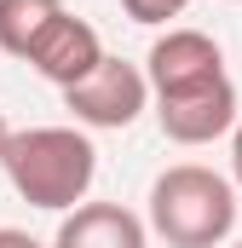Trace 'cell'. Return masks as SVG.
I'll return each mask as SVG.
<instances>
[{
  "instance_id": "3",
  "label": "cell",
  "mask_w": 242,
  "mask_h": 248,
  "mask_svg": "<svg viewBox=\"0 0 242 248\" xmlns=\"http://www.w3.org/2000/svg\"><path fill=\"white\" fill-rule=\"evenodd\" d=\"M63 110L75 116L81 127H104V133H121V127H133L144 110H150V81H144V69L127 58H98V69L87 75V81H75V87H63Z\"/></svg>"
},
{
  "instance_id": "9",
  "label": "cell",
  "mask_w": 242,
  "mask_h": 248,
  "mask_svg": "<svg viewBox=\"0 0 242 248\" xmlns=\"http://www.w3.org/2000/svg\"><path fill=\"white\" fill-rule=\"evenodd\" d=\"M190 0H121V12L133 17V23H167V17H179Z\"/></svg>"
},
{
  "instance_id": "6",
  "label": "cell",
  "mask_w": 242,
  "mask_h": 248,
  "mask_svg": "<svg viewBox=\"0 0 242 248\" xmlns=\"http://www.w3.org/2000/svg\"><path fill=\"white\" fill-rule=\"evenodd\" d=\"M98 58H104V41H98V29L87 23V17H69V12H58L46 29H41V41L29 46V69L35 75H46L52 87H75V81H87L92 69H98Z\"/></svg>"
},
{
  "instance_id": "7",
  "label": "cell",
  "mask_w": 242,
  "mask_h": 248,
  "mask_svg": "<svg viewBox=\"0 0 242 248\" xmlns=\"http://www.w3.org/2000/svg\"><path fill=\"white\" fill-rule=\"evenodd\" d=\"M52 248H150V231L121 202H81L63 214Z\"/></svg>"
},
{
  "instance_id": "1",
  "label": "cell",
  "mask_w": 242,
  "mask_h": 248,
  "mask_svg": "<svg viewBox=\"0 0 242 248\" xmlns=\"http://www.w3.org/2000/svg\"><path fill=\"white\" fill-rule=\"evenodd\" d=\"M0 173L29 208L69 214L87 202V190L98 179V150L81 127H23V133H12Z\"/></svg>"
},
{
  "instance_id": "11",
  "label": "cell",
  "mask_w": 242,
  "mask_h": 248,
  "mask_svg": "<svg viewBox=\"0 0 242 248\" xmlns=\"http://www.w3.org/2000/svg\"><path fill=\"white\" fill-rule=\"evenodd\" d=\"M231 185H242V116L231 127Z\"/></svg>"
},
{
  "instance_id": "8",
  "label": "cell",
  "mask_w": 242,
  "mask_h": 248,
  "mask_svg": "<svg viewBox=\"0 0 242 248\" xmlns=\"http://www.w3.org/2000/svg\"><path fill=\"white\" fill-rule=\"evenodd\" d=\"M58 12H63V0H0V52L29 58V46L41 41V29Z\"/></svg>"
},
{
  "instance_id": "4",
  "label": "cell",
  "mask_w": 242,
  "mask_h": 248,
  "mask_svg": "<svg viewBox=\"0 0 242 248\" xmlns=\"http://www.w3.org/2000/svg\"><path fill=\"white\" fill-rule=\"evenodd\" d=\"M219 75H225V52H219V41L202 35V29H167V35L150 46V58H144V81H150L156 98L208 87V81H219Z\"/></svg>"
},
{
  "instance_id": "2",
  "label": "cell",
  "mask_w": 242,
  "mask_h": 248,
  "mask_svg": "<svg viewBox=\"0 0 242 248\" xmlns=\"http://www.w3.org/2000/svg\"><path fill=\"white\" fill-rule=\"evenodd\" d=\"M167 248H219L237 231V185L202 162H179L150 185V225Z\"/></svg>"
},
{
  "instance_id": "5",
  "label": "cell",
  "mask_w": 242,
  "mask_h": 248,
  "mask_svg": "<svg viewBox=\"0 0 242 248\" xmlns=\"http://www.w3.org/2000/svg\"><path fill=\"white\" fill-rule=\"evenodd\" d=\"M237 87L231 75L208 81V87H190V93H173V98H156V122L173 144H213L237 127Z\"/></svg>"
},
{
  "instance_id": "12",
  "label": "cell",
  "mask_w": 242,
  "mask_h": 248,
  "mask_svg": "<svg viewBox=\"0 0 242 248\" xmlns=\"http://www.w3.org/2000/svg\"><path fill=\"white\" fill-rule=\"evenodd\" d=\"M6 144H12V127H6V116H0V162H6Z\"/></svg>"
},
{
  "instance_id": "13",
  "label": "cell",
  "mask_w": 242,
  "mask_h": 248,
  "mask_svg": "<svg viewBox=\"0 0 242 248\" xmlns=\"http://www.w3.org/2000/svg\"><path fill=\"white\" fill-rule=\"evenodd\" d=\"M237 248H242V243H237Z\"/></svg>"
},
{
  "instance_id": "10",
  "label": "cell",
  "mask_w": 242,
  "mask_h": 248,
  "mask_svg": "<svg viewBox=\"0 0 242 248\" xmlns=\"http://www.w3.org/2000/svg\"><path fill=\"white\" fill-rule=\"evenodd\" d=\"M0 248H46V243H35V237L17 231V225H0Z\"/></svg>"
}]
</instances>
